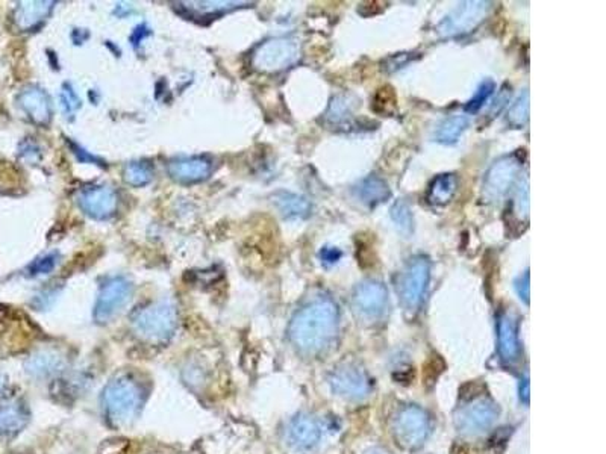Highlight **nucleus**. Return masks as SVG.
I'll return each instance as SVG.
<instances>
[{
    "label": "nucleus",
    "instance_id": "obj_1",
    "mask_svg": "<svg viewBox=\"0 0 606 454\" xmlns=\"http://www.w3.org/2000/svg\"><path fill=\"white\" fill-rule=\"evenodd\" d=\"M338 306L328 297L315 299L296 312L288 327L292 342L306 354L326 350L338 330Z\"/></svg>",
    "mask_w": 606,
    "mask_h": 454
},
{
    "label": "nucleus",
    "instance_id": "obj_2",
    "mask_svg": "<svg viewBox=\"0 0 606 454\" xmlns=\"http://www.w3.org/2000/svg\"><path fill=\"white\" fill-rule=\"evenodd\" d=\"M143 403V391L138 382L128 376L114 378L103 390L106 415L115 426L129 424L137 417Z\"/></svg>",
    "mask_w": 606,
    "mask_h": 454
},
{
    "label": "nucleus",
    "instance_id": "obj_3",
    "mask_svg": "<svg viewBox=\"0 0 606 454\" xmlns=\"http://www.w3.org/2000/svg\"><path fill=\"white\" fill-rule=\"evenodd\" d=\"M134 330L138 336L151 342L167 341L178 326L176 309L169 302H158L141 309L134 318Z\"/></svg>",
    "mask_w": 606,
    "mask_h": 454
},
{
    "label": "nucleus",
    "instance_id": "obj_4",
    "mask_svg": "<svg viewBox=\"0 0 606 454\" xmlns=\"http://www.w3.org/2000/svg\"><path fill=\"white\" fill-rule=\"evenodd\" d=\"M301 58V46L292 37L270 38L256 49L252 56L255 70L279 73L294 65Z\"/></svg>",
    "mask_w": 606,
    "mask_h": 454
},
{
    "label": "nucleus",
    "instance_id": "obj_5",
    "mask_svg": "<svg viewBox=\"0 0 606 454\" xmlns=\"http://www.w3.org/2000/svg\"><path fill=\"white\" fill-rule=\"evenodd\" d=\"M489 11H491V2H480V0L462 2L446 19L439 21L437 26L438 34L444 38L466 35L488 17Z\"/></svg>",
    "mask_w": 606,
    "mask_h": 454
},
{
    "label": "nucleus",
    "instance_id": "obj_6",
    "mask_svg": "<svg viewBox=\"0 0 606 454\" xmlns=\"http://www.w3.org/2000/svg\"><path fill=\"white\" fill-rule=\"evenodd\" d=\"M520 170L521 165L516 156H505L497 159L488 168L484 177V199H487V202H499L516 184Z\"/></svg>",
    "mask_w": 606,
    "mask_h": 454
},
{
    "label": "nucleus",
    "instance_id": "obj_7",
    "mask_svg": "<svg viewBox=\"0 0 606 454\" xmlns=\"http://www.w3.org/2000/svg\"><path fill=\"white\" fill-rule=\"evenodd\" d=\"M132 295V285L128 279L124 277H112L102 286L99 293L96 306H94V318L97 323H108L117 313L126 306Z\"/></svg>",
    "mask_w": 606,
    "mask_h": 454
},
{
    "label": "nucleus",
    "instance_id": "obj_8",
    "mask_svg": "<svg viewBox=\"0 0 606 454\" xmlns=\"http://www.w3.org/2000/svg\"><path fill=\"white\" fill-rule=\"evenodd\" d=\"M394 433L405 447H419L429 433L428 414L419 406L402 408L394 418Z\"/></svg>",
    "mask_w": 606,
    "mask_h": 454
},
{
    "label": "nucleus",
    "instance_id": "obj_9",
    "mask_svg": "<svg viewBox=\"0 0 606 454\" xmlns=\"http://www.w3.org/2000/svg\"><path fill=\"white\" fill-rule=\"evenodd\" d=\"M497 417H499V409L493 401L478 400L456 414L455 426L462 435L478 436L488 430L496 423Z\"/></svg>",
    "mask_w": 606,
    "mask_h": 454
},
{
    "label": "nucleus",
    "instance_id": "obj_10",
    "mask_svg": "<svg viewBox=\"0 0 606 454\" xmlns=\"http://www.w3.org/2000/svg\"><path fill=\"white\" fill-rule=\"evenodd\" d=\"M430 279V265L426 258L412 259L402 277V300L408 309H417L426 294Z\"/></svg>",
    "mask_w": 606,
    "mask_h": 454
},
{
    "label": "nucleus",
    "instance_id": "obj_11",
    "mask_svg": "<svg viewBox=\"0 0 606 454\" xmlns=\"http://www.w3.org/2000/svg\"><path fill=\"white\" fill-rule=\"evenodd\" d=\"M330 387L347 400H362L370 392V382L364 371L352 365L338 367L330 376Z\"/></svg>",
    "mask_w": 606,
    "mask_h": 454
},
{
    "label": "nucleus",
    "instance_id": "obj_12",
    "mask_svg": "<svg viewBox=\"0 0 606 454\" xmlns=\"http://www.w3.org/2000/svg\"><path fill=\"white\" fill-rule=\"evenodd\" d=\"M81 209L94 220H106L117 209V194L110 186H91L78 197Z\"/></svg>",
    "mask_w": 606,
    "mask_h": 454
},
{
    "label": "nucleus",
    "instance_id": "obj_13",
    "mask_svg": "<svg viewBox=\"0 0 606 454\" xmlns=\"http://www.w3.org/2000/svg\"><path fill=\"white\" fill-rule=\"evenodd\" d=\"M353 304L362 317L378 318L387 309L388 290L384 283L376 282V280H367L355 290Z\"/></svg>",
    "mask_w": 606,
    "mask_h": 454
},
{
    "label": "nucleus",
    "instance_id": "obj_14",
    "mask_svg": "<svg viewBox=\"0 0 606 454\" xmlns=\"http://www.w3.org/2000/svg\"><path fill=\"white\" fill-rule=\"evenodd\" d=\"M212 171V164L206 158L193 156V158L174 159L169 164V175L180 184H196L208 179Z\"/></svg>",
    "mask_w": 606,
    "mask_h": 454
},
{
    "label": "nucleus",
    "instance_id": "obj_15",
    "mask_svg": "<svg viewBox=\"0 0 606 454\" xmlns=\"http://www.w3.org/2000/svg\"><path fill=\"white\" fill-rule=\"evenodd\" d=\"M22 110L28 114V117L37 125H47L52 119L51 98L38 87H29L22 91L19 96Z\"/></svg>",
    "mask_w": 606,
    "mask_h": 454
},
{
    "label": "nucleus",
    "instance_id": "obj_16",
    "mask_svg": "<svg viewBox=\"0 0 606 454\" xmlns=\"http://www.w3.org/2000/svg\"><path fill=\"white\" fill-rule=\"evenodd\" d=\"M289 441L301 450L314 448L320 442L321 427L319 421L311 415L296 417L288 428Z\"/></svg>",
    "mask_w": 606,
    "mask_h": 454
},
{
    "label": "nucleus",
    "instance_id": "obj_17",
    "mask_svg": "<svg viewBox=\"0 0 606 454\" xmlns=\"http://www.w3.org/2000/svg\"><path fill=\"white\" fill-rule=\"evenodd\" d=\"M55 2H49V0H29V2H20L19 6L15 8L14 12V21L17 24V28L22 30L34 29L35 26L46 20L51 15Z\"/></svg>",
    "mask_w": 606,
    "mask_h": 454
},
{
    "label": "nucleus",
    "instance_id": "obj_18",
    "mask_svg": "<svg viewBox=\"0 0 606 454\" xmlns=\"http://www.w3.org/2000/svg\"><path fill=\"white\" fill-rule=\"evenodd\" d=\"M353 194L361 203L367 206H376L388 200L392 195L389 186L385 180H382L378 176H369L361 180L358 185H355Z\"/></svg>",
    "mask_w": 606,
    "mask_h": 454
},
{
    "label": "nucleus",
    "instance_id": "obj_19",
    "mask_svg": "<svg viewBox=\"0 0 606 454\" xmlns=\"http://www.w3.org/2000/svg\"><path fill=\"white\" fill-rule=\"evenodd\" d=\"M273 203L276 204L279 212L288 220L306 218L311 212V203L303 195L279 191L273 195Z\"/></svg>",
    "mask_w": 606,
    "mask_h": 454
},
{
    "label": "nucleus",
    "instance_id": "obj_20",
    "mask_svg": "<svg viewBox=\"0 0 606 454\" xmlns=\"http://www.w3.org/2000/svg\"><path fill=\"white\" fill-rule=\"evenodd\" d=\"M64 365L62 358L56 351L41 350L37 351L24 363L28 373L34 377H47L58 373Z\"/></svg>",
    "mask_w": 606,
    "mask_h": 454
},
{
    "label": "nucleus",
    "instance_id": "obj_21",
    "mask_svg": "<svg viewBox=\"0 0 606 454\" xmlns=\"http://www.w3.org/2000/svg\"><path fill=\"white\" fill-rule=\"evenodd\" d=\"M28 424V412L17 403L0 406V436L12 437Z\"/></svg>",
    "mask_w": 606,
    "mask_h": 454
},
{
    "label": "nucleus",
    "instance_id": "obj_22",
    "mask_svg": "<svg viewBox=\"0 0 606 454\" xmlns=\"http://www.w3.org/2000/svg\"><path fill=\"white\" fill-rule=\"evenodd\" d=\"M519 350L516 324L510 315H503L499 320V351L505 360H516Z\"/></svg>",
    "mask_w": 606,
    "mask_h": 454
},
{
    "label": "nucleus",
    "instance_id": "obj_23",
    "mask_svg": "<svg viewBox=\"0 0 606 454\" xmlns=\"http://www.w3.org/2000/svg\"><path fill=\"white\" fill-rule=\"evenodd\" d=\"M179 5L182 6V10L190 12L191 17L203 19V17H214V15L230 12L237 10V8H242L249 3L247 2H184Z\"/></svg>",
    "mask_w": 606,
    "mask_h": 454
},
{
    "label": "nucleus",
    "instance_id": "obj_24",
    "mask_svg": "<svg viewBox=\"0 0 606 454\" xmlns=\"http://www.w3.org/2000/svg\"><path fill=\"white\" fill-rule=\"evenodd\" d=\"M470 125V120L466 115H453V117L446 119L441 125L435 130L434 139L439 144H453L458 141V138L466 132Z\"/></svg>",
    "mask_w": 606,
    "mask_h": 454
},
{
    "label": "nucleus",
    "instance_id": "obj_25",
    "mask_svg": "<svg viewBox=\"0 0 606 454\" xmlns=\"http://www.w3.org/2000/svg\"><path fill=\"white\" fill-rule=\"evenodd\" d=\"M458 188V179L455 175L438 176L429 186L428 200L432 204H446L452 200V197Z\"/></svg>",
    "mask_w": 606,
    "mask_h": 454
},
{
    "label": "nucleus",
    "instance_id": "obj_26",
    "mask_svg": "<svg viewBox=\"0 0 606 454\" xmlns=\"http://www.w3.org/2000/svg\"><path fill=\"white\" fill-rule=\"evenodd\" d=\"M356 106H358V102L352 94H337L328 106L326 120L332 125L343 123L352 117Z\"/></svg>",
    "mask_w": 606,
    "mask_h": 454
},
{
    "label": "nucleus",
    "instance_id": "obj_27",
    "mask_svg": "<svg viewBox=\"0 0 606 454\" xmlns=\"http://www.w3.org/2000/svg\"><path fill=\"white\" fill-rule=\"evenodd\" d=\"M152 177H153V171L151 168V165L140 161L128 164L123 171L124 182L132 186H144L152 180Z\"/></svg>",
    "mask_w": 606,
    "mask_h": 454
},
{
    "label": "nucleus",
    "instance_id": "obj_28",
    "mask_svg": "<svg viewBox=\"0 0 606 454\" xmlns=\"http://www.w3.org/2000/svg\"><path fill=\"white\" fill-rule=\"evenodd\" d=\"M529 89H525L516 98V102L510 106L508 115H506V120H508L511 126L523 128L526 125L529 120Z\"/></svg>",
    "mask_w": 606,
    "mask_h": 454
},
{
    "label": "nucleus",
    "instance_id": "obj_29",
    "mask_svg": "<svg viewBox=\"0 0 606 454\" xmlns=\"http://www.w3.org/2000/svg\"><path fill=\"white\" fill-rule=\"evenodd\" d=\"M392 220L394 221V225L397 226V229L401 230L402 234L410 235L412 232V226H414L412 212H411L410 204L406 203L405 200H397L393 204Z\"/></svg>",
    "mask_w": 606,
    "mask_h": 454
},
{
    "label": "nucleus",
    "instance_id": "obj_30",
    "mask_svg": "<svg viewBox=\"0 0 606 454\" xmlns=\"http://www.w3.org/2000/svg\"><path fill=\"white\" fill-rule=\"evenodd\" d=\"M494 88H496V85H494V82H493L491 79L484 80L482 84L479 85V88L476 89L475 96H473V97L470 98V101L467 102L466 108H464V110H466V111L470 112V114L478 112V111H479L480 108H482V106L488 102V98L491 97Z\"/></svg>",
    "mask_w": 606,
    "mask_h": 454
},
{
    "label": "nucleus",
    "instance_id": "obj_31",
    "mask_svg": "<svg viewBox=\"0 0 606 454\" xmlns=\"http://www.w3.org/2000/svg\"><path fill=\"white\" fill-rule=\"evenodd\" d=\"M58 262V254L56 253H49L44 256H40L34 262L31 263L28 267V272L29 276H43V274H49V272H52L53 268L56 267Z\"/></svg>",
    "mask_w": 606,
    "mask_h": 454
},
{
    "label": "nucleus",
    "instance_id": "obj_32",
    "mask_svg": "<svg viewBox=\"0 0 606 454\" xmlns=\"http://www.w3.org/2000/svg\"><path fill=\"white\" fill-rule=\"evenodd\" d=\"M396 108V97L392 88H382L375 96V105L373 110L380 114H392Z\"/></svg>",
    "mask_w": 606,
    "mask_h": 454
},
{
    "label": "nucleus",
    "instance_id": "obj_33",
    "mask_svg": "<svg viewBox=\"0 0 606 454\" xmlns=\"http://www.w3.org/2000/svg\"><path fill=\"white\" fill-rule=\"evenodd\" d=\"M60 101H61V108H62L64 114L67 115V117L69 115L71 117V115L81 108L79 97L76 93H74L73 88L69 84H65L62 87L61 94H60Z\"/></svg>",
    "mask_w": 606,
    "mask_h": 454
},
{
    "label": "nucleus",
    "instance_id": "obj_34",
    "mask_svg": "<svg viewBox=\"0 0 606 454\" xmlns=\"http://www.w3.org/2000/svg\"><path fill=\"white\" fill-rule=\"evenodd\" d=\"M516 209L520 217H528L529 213V182L528 177L520 182L516 195Z\"/></svg>",
    "mask_w": 606,
    "mask_h": 454
},
{
    "label": "nucleus",
    "instance_id": "obj_35",
    "mask_svg": "<svg viewBox=\"0 0 606 454\" xmlns=\"http://www.w3.org/2000/svg\"><path fill=\"white\" fill-rule=\"evenodd\" d=\"M516 290L520 299L525 302L526 304H529V297H530V286H529V270H526L523 272V276H520L516 280Z\"/></svg>",
    "mask_w": 606,
    "mask_h": 454
},
{
    "label": "nucleus",
    "instance_id": "obj_36",
    "mask_svg": "<svg viewBox=\"0 0 606 454\" xmlns=\"http://www.w3.org/2000/svg\"><path fill=\"white\" fill-rule=\"evenodd\" d=\"M342 256L343 252L337 249V247H325V249L320 252V259L325 265H334V263L342 259Z\"/></svg>",
    "mask_w": 606,
    "mask_h": 454
},
{
    "label": "nucleus",
    "instance_id": "obj_37",
    "mask_svg": "<svg viewBox=\"0 0 606 454\" xmlns=\"http://www.w3.org/2000/svg\"><path fill=\"white\" fill-rule=\"evenodd\" d=\"M439 360H441V359H439V358L437 356L435 359H432V360L429 362V365L432 367V369H434L435 365H437V363H438ZM439 368H443V369H444V365H443V363H441V365H439ZM443 369H438V371H437V374L434 373V371H430V369H423V378H426V381H430V383H432V382L437 381L438 376L441 374V371H443Z\"/></svg>",
    "mask_w": 606,
    "mask_h": 454
},
{
    "label": "nucleus",
    "instance_id": "obj_38",
    "mask_svg": "<svg viewBox=\"0 0 606 454\" xmlns=\"http://www.w3.org/2000/svg\"><path fill=\"white\" fill-rule=\"evenodd\" d=\"M520 399L525 401V403H529V399H530L529 378H525V381H523V383H521V386H520Z\"/></svg>",
    "mask_w": 606,
    "mask_h": 454
},
{
    "label": "nucleus",
    "instance_id": "obj_39",
    "mask_svg": "<svg viewBox=\"0 0 606 454\" xmlns=\"http://www.w3.org/2000/svg\"><path fill=\"white\" fill-rule=\"evenodd\" d=\"M28 146V148H23V152H22V155L23 156H26V158H29L31 161H34L35 158H34V155L35 156H38L40 153H38V148L34 146V144H26Z\"/></svg>",
    "mask_w": 606,
    "mask_h": 454
},
{
    "label": "nucleus",
    "instance_id": "obj_40",
    "mask_svg": "<svg viewBox=\"0 0 606 454\" xmlns=\"http://www.w3.org/2000/svg\"><path fill=\"white\" fill-rule=\"evenodd\" d=\"M367 454H389L388 451H385L384 448H373L371 451H369Z\"/></svg>",
    "mask_w": 606,
    "mask_h": 454
}]
</instances>
